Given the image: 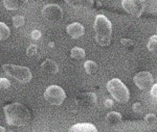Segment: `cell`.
<instances>
[{"label": "cell", "instance_id": "cell-4", "mask_svg": "<svg viewBox=\"0 0 157 132\" xmlns=\"http://www.w3.org/2000/svg\"><path fill=\"white\" fill-rule=\"evenodd\" d=\"M2 69L7 75H10L11 77L18 80L21 83H27L32 80V72L26 67L6 63V65L2 66Z\"/></svg>", "mask_w": 157, "mask_h": 132}, {"label": "cell", "instance_id": "cell-25", "mask_svg": "<svg viewBox=\"0 0 157 132\" xmlns=\"http://www.w3.org/2000/svg\"><path fill=\"white\" fill-rule=\"evenodd\" d=\"M121 44H123L126 48H132L134 46L133 41L130 39H123L121 40Z\"/></svg>", "mask_w": 157, "mask_h": 132}, {"label": "cell", "instance_id": "cell-9", "mask_svg": "<svg viewBox=\"0 0 157 132\" xmlns=\"http://www.w3.org/2000/svg\"><path fill=\"white\" fill-rule=\"evenodd\" d=\"M98 101L97 95L94 93H81L75 97V102L81 108L89 109L95 106Z\"/></svg>", "mask_w": 157, "mask_h": 132}, {"label": "cell", "instance_id": "cell-8", "mask_svg": "<svg viewBox=\"0 0 157 132\" xmlns=\"http://www.w3.org/2000/svg\"><path fill=\"white\" fill-rule=\"evenodd\" d=\"M133 81L136 84V86L141 91L151 90L154 83L153 76H152L151 73L146 72V71H143V72H139L137 74H135Z\"/></svg>", "mask_w": 157, "mask_h": 132}, {"label": "cell", "instance_id": "cell-26", "mask_svg": "<svg viewBox=\"0 0 157 132\" xmlns=\"http://www.w3.org/2000/svg\"><path fill=\"white\" fill-rule=\"evenodd\" d=\"M30 37L34 40H39L40 37H41V32H40L39 30H34V31L32 32V34H30Z\"/></svg>", "mask_w": 157, "mask_h": 132}, {"label": "cell", "instance_id": "cell-11", "mask_svg": "<svg viewBox=\"0 0 157 132\" xmlns=\"http://www.w3.org/2000/svg\"><path fill=\"white\" fill-rule=\"evenodd\" d=\"M41 69L43 72L48 75H56L59 72V66H58L57 62H55L54 60L47 58L46 60H44V62H42Z\"/></svg>", "mask_w": 157, "mask_h": 132}, {"label": "cell", "instance_id": "cell-21", "mask_svg": "<svg viewBox=\"0 0 157 132\" xmlns=\"http://www.w3.org/2000/svg\"><path fill=\"white\" fill-rule=\"evenodd\" d=\"M157 121V118L155 115H153V113H149V115L146 116L145 118V122L147 125H153V124H155Z\"/></svg>", "mask_w": 157, "mask_h": 132}, {"label": "cell", "instance_id": "cell-18", "mask_svg": "<svg viewBox=\"0 0 157 132\" xmlns=\"http://www.w3.org/2000/svg\"><path fill=\"white\" fill-rule=\"evenodd\" d=\"M10 34H11V30L6 26V23L1 22L0 23V39H1V41L6 40L10 37Z\"/></svg>", "mask_w": 157, "mask_h": 132}, {"label": "cell", "instance_id": "cell-16", "mask_svg": "<svg viewBox=\"0 0 157 132\" xmlns=\"http://www.w3.org/2000/svg\"><path fill=\"white\" fill-rule=\"evenodd\" d=\"M70 56H71L72 59H75V60L84 59L86 56L85 50L80 47H73L71 49V52H70Z\"/></svg>", "mask_w": 157, "mask_h": 132}, {"label": "cell", "instance_id": "cell-27", "mask_svg": "<svg viewBox=\"0 0 157 132\" xmlns=\"http://www.w3.org/2000/svg\"><path fill=\"white\" fill-rule=\"evenodd\" d=\"M151 95L153 96L154 98L157 99V84H153L151 88Z\"/></svg>", "mask_w": 157, "mask_h": 132}, {"label": "cell", "instance_id": "cell-28", "mask_svg": "<svg viewBox=\"0 0 157 132\" xmlns=\"http://www.w3.org/2000/svg\"><path fill=\"white\" fill-rule=\"evenodd\" d=\"M105 106L107 108H109V107H112L113 106V102L111 100H106L105 101Z\"/></svg>", "mask_w": 157, "mask_h": 132}, {"label": "cell", "instance_id": "cell-2", "mask_svg": "<svg viewBox=\"0 0 157 132\" xmlns=\"http://www.w3.org/2000/svg\"><path fill=\"white\" fill-rule=\"evenodd\" d=\"M95 40L101 46H108L112 40V24L104 15H98L94 21Z\"/></svg>", "mask_w": 157, "mask_h": 132}, {"label": "cell", "instance_id": "cell-1", "mask_svg": "<svg viewBox=\"0 0 157 132\" xmlns=\"http://www.w3.org/2000/svg\"><path fill=\"white\" fill-rule=\"evenodd\" d=\"M6 123L13 127H23L29 124L32 116L30 112L21 103H12L4 107Z\"/></svg>", "mask_w": 157, "mask_h": 132}, {"label": "cell", "instance_id": "cell-10", "mask_svg": "<svg viewBox=\"0 0 157 132\" xmlns=\"http://www.w3.org/2000/svg\"><path fill=\"white\" fill-rule=\"evenodd\" d=\"M66 31L72 39H78V37H81L82 35H84L85 27L81 23H78V22H75V23L68 25Z\"/></svg>", "mask_w": 157, "mask_h": 132}, {"label": "cell", "instance_id": "cell-12", "mask_svg": "<svg viewBox=\"0 0 157 132\" xmlns=\"http://www.w3.org/2000/svg\"><path fill=\"white\" fill-rule=\"evenodd\" d=\"M121 115L120 112H116V111H110L107 113L105 118V122L107 124L108 127H115L121 124Z\"/></svg>", "mask_w": 157, "mask_h": 132}, {"label": "cell", "instance_id": "cell-3", "mask_svg": "<svg viewBox=\"0 0 157 132\" xmlns=\"http://www.w3.org/2000/svg\"><path fill=\"white\" fill-rule=\"evenodd\" d=\"M107 90L113 99L118 103H126L130 99V93H129L128 87L117 78L108 81Z\"/></svg>", "mask_w": 157, "mask_h": 132}, {"label": "cell", "instance_id": "cell-19", "mask_svg": "<svg viewBox=\"0 0 157 132\" xmlns=\"http://www.w3.org/2000/svg\"><path fill=\"white\" fill-rule=\"evenodd\" d=\"M148 50L150 52L157 51V34H154L149 39L148 42Z\"/></svg>", "mask_w": 157, "mask_h": 132}, {"label": "cell", "instance_id": "cell-22", "mask_svg": "<svg viewBox=\"0 0 157 132\" xmlns=\"http://www.w3.org/2000/svg\"><path fill=\"white\" fill-rule=\"evenodd\" d=\"M0 85H1L2 90H7V88L11 86V82H10V80H7L6 78H1V79H0Z\"/></svg>", "mask_w": 157, "mask_h": 132}, {"label": "cell", "instance_id": "cell-14", "mask_svg": "<svg viewBox=\"0 0 157 132\" xmlns=\"http://www.w3.org/2000/svg\"><path fill=\"white\" fill-rule=\"evenodd\" d=\"M68 5L75 9H90L93 5V0H65Z\"/></svg>", "mask_w": 157, "mask_h": 132}, {"label": "cell", "instance_id": "cell-29", "mask_svg": "<svg viewBox=\"0 0 157 132\" xmlns=\"http://www.w3.org/2000/svg\"><path fill=\"white\" fill-rule=\"evenodd\" d=\"M43 1H44V0H43Z\"/></svg>", "mask_w": 157, "mask_h": 132}, {"label": "cell", "instance_id": "cell-17", "mask_svg": "<svg viewBox=\"0 0 157 132\" xmlns=\"http://www.w3.org/2000/svg\"><path fill=\"white\" fill-rule=\"evenodd\" d=\"M84 68L86 73L89 75H94L98 72V65L93 60H87V62H85Z\"/></svg>", "mask_w": 157, "mask_h": 132}, {"label": "cell", "instance_id": "cell-15", "mask_svg": "<svg viewBox=\"0 0 157 132\" xmlns=\"http://www.w3.org/2000/svg\"><path fill=\"white\" fill-rule=\"evenodd\" d=\"M70 131H78V132H97L98 129L90 123H80L75 124L69 128Z\"/></svg>", "mask_w": 157, "mask_h": 132}, {"label": "cell", "instance_id": "cell-5", "mask_svg": "<svg viewBox=\"0 0 157 132\" xmlns=\"http://www.w3.org/2000/svg\"><path fill=\"white\" fill-rule=\"evenodd\" d=\"M44 98L52 105H61L66 98L64 90L58 85H50L44 93Z\"/></svg>", "mask_w": 157, "mask_h": 132}, {"label": "cell", "instance_id": "cell-24", "mask_svg": "<svg viewBox=\"0 0 157 132\" xmlns=\"http://www.w3.org/2000/svg\"><path fill=\"white\" fill-rule=\"evenodd\" d=\"M133 110H134V112H137V113H140V112H143V110H144V106H143V104L141 103H134L133 104Z\"/></svg>", "mask_w": 157, "mask_h": 132}, {"label": "cell", "instance_id": "cell-6", "mask_svg": "<svg viewBox=\"0 0 157 132\" xmlns=\"http://www.w3.org/2000/svg\"><path fill=\"white\" fill-rule=\"evenodd\" d=\"M121 5L131 16L139 18L145 11L146 2L145 0H123Z\"/></svg>", "mask_w": 157, "mask_h": 132}, {"label": "cell", "instance_id": "cell-13", "mask_svg": "<svg viewBox=\"0 0 157 132\" xmlns=\"http://www.w3.org/2000/svg\"><path fill=\"white\" fill-rule=\"evenodd\" d=\"M4 6L10 11H18L26 5L29 0H2Z\"/></svg>", "mask_w": 157, "mask_h": 132}, {"label": "cell", "instance_id": "cell-23", "mask_svg": "<svg viewBox=\"0 0 157 132\" xmlns=\"http://www.w3.org/2000/svg\"><path fill=\"white\" fill-rule=\"evenodd\" d=\"M26 53L29 56H34L35 54L37 53V46L36 45H30L29 47V49L26 50Z\"/></svg>", "mask_w": 157, "mask_h": 132}, {"label": "cell", "instance_id": "cell-7", "mask_svg": "<svg viewBox=\"0 0 157 132\" xmlns=\"http://www.w3.org/2000/svg\"><path fill=\"white\" fill-rule=\"evenodd\" d=\"M43 18L52 23H57L62 20L63 9L58 4H47L42 9Z\"/></svg>", "mask_w": 157, "mask_h": 132}, {"label": "cell", "instance_id": "cell-20", "mask_svg": "<svg viewBox=\"0 0 157 132\" xmlns=\"http://www.w3.org/2000/svg\"><path fill=\"white\" fill-rule=\"evenodd\" d=\"M25 23V19L23 16H15L13 18V24H14L15 27H21L23 26Z\"/></svg>", "mask_w": 157, "mask_h": 132}]
</instances>
